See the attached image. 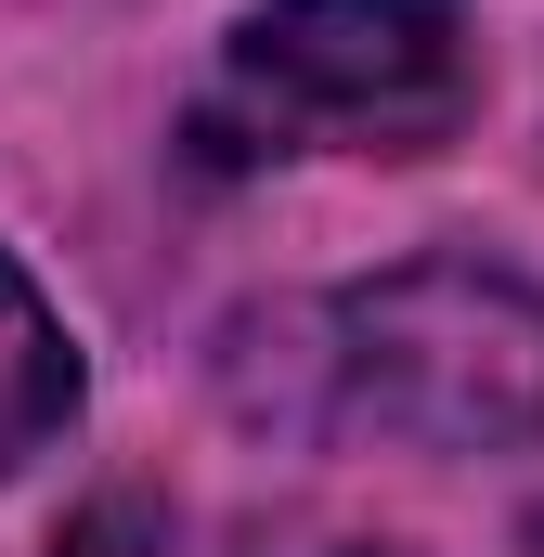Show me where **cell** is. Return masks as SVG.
<instances>
[{"label":"cell","instance_id":"6da1fadb","mask_svg":"<svg viewBox=\"0 0 544 557\" xmlns=\"http://www.w3.org/2000/svg\"><path fill=\"white\" fill-rule=\"evenodd\" d=\"M337 416L415 454H506L544 441V285L506 260H403L324 311Z\"/></svg>","mask_w":544,"mask_h":557},{"label":"cell","instance_id":"7a4b0ae2","mask_svg":"<svg viewBox=\"0 0 544 557\" xmlns=\"http://www.w3.org/2000/svg\"><path fill=\"white\" fill-rule=\"evenodd\" d=\"M221 91L285 156H428L480 104V39L454 0H260Z\"/></svg>","mask_w":544,"mask_h":557},{"label":"cell","instance_id":"3957f363","mask_svg":"<svg viewBox=\"0 0 544 557\" xmlns=\"http://www.w3.org/2000/svg\"><path fill=\"white\" fill-rule=\"evenodd\" d=\"M65 428H78V350L52 324V298L26 285V260L0 247V480L26 454H52Z\"/></svg>","mask_w":544,"mask_h":557},{"label":"cell","instance_id":"277c9868","mask_svg":"<svg viewBox=\"0 0 544 557\" xmlns=\"http://www.w3.org/2000/svg\"><path fill=\"white\" fill-rule=\"evenodd\" d=\"M169 557H403L376 545V532H337V519H247V532H208V519H182V545Z\"/></svg>","mask_w":544,"mask_h":557}]
</instances>
